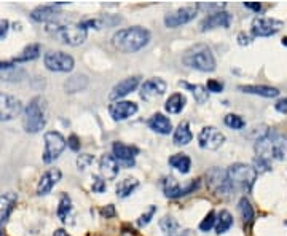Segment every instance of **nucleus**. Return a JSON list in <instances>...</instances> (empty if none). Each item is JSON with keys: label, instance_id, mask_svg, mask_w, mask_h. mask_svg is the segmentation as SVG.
<instances>
[{"label": "nucleus", "instance_id": "nucleus-21", "mask_svg": "<svg viewBox=\"0 0 287 236\" xmlns=\"http://www.w3.org/2000/svg\"><path fill=\"white\" fill-rule=\"evenodd\" d=\"M99 169H101V174H102V177H104V180L106 179L114 180V179H117L118 172H120V165L112 153H104L99 160Z\"/></svg>", "mask_w": 287, "mask_h": 236}, {"label": "nucleus", "instance_id": "nucleus-43", "mask_svg": "<svg viewBox=\"0 0 287 236\" xmlns=\"http://www.w3.org/2000/svg\"><path fill=\"white\" fill-rule=\"evenodd\" d=\"M155 212H157V206H150L149 211H147L146 214H142L140 217L137 219V225H139V227H146V225H149L150 220L153 219V215H155Z\"/></svg>", "mask_w": 287, "mask_h": 236}, {"label": "nucleus", "instance_id": "nucleus-25", "mask_svg": "<svg viewBox=\"0 0 287 236\" xmlns=\"http://www.w3.org/2000/svg\"><path fill=\"white\" fill-rule=\"evenodd\" d=\"M147 125L152 131H155L158 132V134H163V136H166L169 134V132L172 131V123L168 117H165L163 114H153L149 121H147Z\"/></svg>", "mask_w": 287, "mask_h": 236}, {"label": "nucleus", "instance_id": "nucleus-34", "mask_svg": "<svg viewBox=\"0 0 287 236\" xmlns=\"http://www.w3.org/2000/svg\"><path fill=\"white\" fill-rule=\"evenodd\" d=\"M180 86L190 89L192 95H193V98L197 99L198 104H204V102H206L208 98H209L208 89L204 88V86H201V85H190V83H187V81H180Z\"/></svg>", "mask_w": 287, "mask_h": 236}, {"label": "nucleus", "instance_id": "nucleus-27", "mask_svg": "<svg viewBox=\"0 0 287 236\" xmlns=\"http://www.w3.org/2000/svg\"><path fill=\"white\" fill-rule=\"evenodd\" d=\"M185 104H187L185 96L182 93H174L165 102V110L169 112V114H180V112L185 109Z\"/></svg>", "mask_w": 287, "mask_h": 236}, {"label": "nucleus", "instance_id": "nucleus-28", "mask_svg": "<svg viewBox=\"0 0 287 236\" xmlns=\"http://www.w3.org/2000/svg\"><path fill=\"white\" fill-rule=\"evenodd\" d=\"M169 165L180 174H188L192 169V160L185 153H176V155L169 157Z\"/></svg>", "mask_w": 287, "mask_h": 236}, {"label": "nucleus", "instance_id": "nucleus-36", "mask_svg": "<svg viewBox=\"0 0 287 236\" xmlns=\"http://www.w3.org/2000/svg\"><path fill=\"white\" fill-rule=\"evenodd\" d=\"M238 208H240V212L243 215L244 223H251L254 220V217H255V212H254V208H252L251 201L246 197H243L240 200V203H238Z\"/></svg>", "mask_w": 287, "mask_h": 236}, {"label": "nucleus", "instance_id": "nucleus-55", "mask_svg": "<svg viewBox=\"0 0 287 236\" xmlns=\"http://www.w3.org/2000/svg\"><path fill=\"white\" fill-rule=\"evenodd\" d=\"M281 43H282L284 46H287V37H284V38H282V42H281Z\"/></svg>", "mask_w": 287, "mask_h": 236}, {"label": "nucleus", "instance_id": "nucleus-45", "mask_svg": "<svg viewBox=\"0 0 287 236\" xmlns=\"http://www.w3.org/2000/svg\"><path fill=\"white\" fill-rule=\"evenodd\" d=\"M206 89L211 91V93H222V91H223V83H222V81H219V80L211 78V80H208Z\"/></svg>", "mask_w": 287, "mask_h": 236}, {"label": "nucleus", "instance_id": "nucleus-24", "mask_svg": "<svg viewBox=\"0 0 287 236\" xmlns=\"http://www.w3.org/2000/svg\"><path fill=\"white\" fill-rule=\"evenodd\" d=\"M16 201H18V195L15 192H7L4 195H0V223L7 222L10 214L13 212L16 206Z\"/></svg>", "mask_w": 287, "mask_h": 236}, {"label": "nucleus", "instance_id": "nucleus-13", "mask_svg": "<svg viewBox=\"0 0 287 236\" xmlns=\"http://www.w3.org/2000/svg\"><path fill=\"white\" fill-rule=\"evenodd\" d=\"M198 187H200V180H193L185 187H180V183L174 177H166L165 182H163V190H165V195L168 198H172V200L185 197V195H188V193H193L195 190H198Z\"/></svg>", "mask_w": 287, "mask_h": 236}, {"label": "nucleus", "instance_id": "nucleus-9", "mask_svg": "<svg viewBox=\"0 0 287 236\" xmlns=\"http://www.w3.org/2000/svg\"><path fill=\"white\" fill-rule=\"evenodd\" d=\"M43 64L51 72H70L74 69V58L63 51H50L43 58Z\"/></svg>", "mask_w": 287, "mask_h": 236}, {"label": "nucleus", "instance_id": "nucleus-16", "mask_svg": "<svg viewBox=\"0 0 287 236\" xmlns=\"http://www.w3.org/2000/svg\"><path fill=\"white\" fill-rule=\"evenodd\" d=\"M137 104L132 101H115L114 104H110L109 107V114L115 121H123L128 120L129 117H132L134 114H137Z\"/></svg>", "mask_w": 287, "mask_h": 236}, {"label": "nucleus", "instance_id": "nucleus-15", "mask_svg": "<svg viewBox=\"0 0 287 236\" xmlns=\"http://www.w3.org/2000/svg\"><path fill=\"white\" fill-rule=\"evenodd\" d=\"M168 89V83L163 78H149L142 83L140 86V98L144 101H150L165 95V91Z\"/></svg>", "mask_w": 287, "mask_h": 236}, {"label": "nucleus", "instance_id": "nucleus-54", "mask_svg": "<svg viewBox=\"0 0 287 236\" xmlns=\"http://www.w3.org/2000/svg\"><path fill=\"white\" fill-rule=\"evenodd\" d=\"M179 236H197V234H195L193 230H183V231L179 233Z\"/></svg>", "mask_w": 287, "mask_h": 236}, {"label": "nucleus", "instance_id": "nucleus-20", "mask_svg": "<svg viewBox=\"0 0 287 236\" xmlns=\"http://www.w3.org/2000/svg\"><path fill=\"white\" fill-rule=\"evenodd\" d=\"M139 83H140V77H128L125 80H121L120 83H117L114 88H112L109 98L112 101H118L121 98H125L129 93H132V91L139 86Z\"/></svg>", "mask_w": 287, "mask_h": 236}, {"label": "nucleus", "instance_id": "nucleus-6", "mask_svg": "<svg viewBox=\"0 0 287 236\" xmlns=\"http://www.w3.org/2000/svg\"><path fill=\"white\" fill-rule=\"evenodd\" d=\"M227 172L234 188H241L246 192H251L255 180H257V172H255L254 166L246 165V163H234Z\"/></svg>", "mask_w": 287, "mask_h": 236}, {"label": "nucleus", "instance_id": "nucleus-41", "mask_svg": "<svg viewBox=\"0 0 287 236\" xmlns=\"http://www.w3.org/2000/svg\"><path fill=\"white\" fill-rule=\"evenodd\" d=\"M94 161V157L89 155V153H81V155L77 157V168L78 171H85L86 168H89L91 165H93Z\"/></svg>", "mask_w": 287, "mask_h": 236}, {"label": "nucleus", "instance_id": "nucleus-2", "mask_svg": "<svg viewBox=\"0 0 287 236\" xmlns=\"http://www.w3.org/2000/svg\"><path fill=\"white\" fill-rule=\"evenodd\" d=\"M255 152L257 157L266 158V160H278L285 161L287 160V134L270 129L268 134L263 139L255 142Z\"/></svg>", "mask_w": 287, "mask_h": 236}, {"label": "nucleus", "instance_id": "nucleus-56", "mask_svg": "<svg viewBox=\"0 0 287 236\" xmlns=\"http://www.w3.org/2000/svg\"><path fill=\"white\" fill-rule=\"evenodd\" d=\"M0 236H2V231H0Z\"/></svg>", "mask_w": 287, "mask_h": 236}, {"label": "nucleus", "instance_id": "nucleus-22", "mask_svg": "<svg viewBox=\"0 0 287 236\" xmlns=\"http://www.w3.org/2000/svg\"><path fill=\"white\" fill-rule=\"evenodd\" d=\"M59 15H63V13H61V10L56 5H42V7H37L32 10L30 18L37 23H51V21H55Z\"/></svg>", "mask_w": 287, "mask_h": 236}, {"label": "nucleus", "instance_id": "nucleus-30", "mask_svg": "<svg viewBox=\"0 0 287 236\" xmlns=\"http://www.w3.org/2000/svg\"><path fill=\"white\" fill-rule=\"evenodd\" d=\"M40 51H42V46L38 43H30L13 59V63H29V61H34L40 56Z\"/></svg>", "mask_w": 287, "mask_h": 236}, {"label": "nucleus", "instance_id": "nucleus-37", "mask_svg": "<svg viewBox=\"0 0 287 236\" xmlns=\"http://www.w3.org/2000/svg\"><path fill=\"white\" fill-rule=\"evenodd\" d=\"M227 7V4L225 2H200L197 4V10H200V12H204L208 15H214V13H219V12H223V8Z\"/></svg>", "mask_w": 287, "mask_h": 236}, {"label": "nucleus", "instance_id": "nucleus-51", "mask_svg": "<svg viewBox=\"0 0 287 236\" xmlns=\"http://www.w3.org/2000/svg\"><path fill=\"white\" fill-rule=\"evenodd\" d=\"M244 7L252 10V12H255V13H259L260 10H262V5L259 2H244Z\"/></svg>", "mask_w": 287, "mask_h": 236}, {"label": "nucleus", "instance_id": "nucleus-57", "mask_svg": "<svg viewBox=\"0 0 287 236\" xmlns=\"http://www.w3.org/2000/svg\"><path fill=\"white\" fill-rule=\"evenodd\" d=\"M285 225H287V220H285Z\"/></svg>", "mask_w": 287, "mask_h": 236}, {"label": "nucleus", "instance_id": "nucleus-46", "mask_svg": "<svg viewBox=\"0 0 287 236\" xmlns=\"http://www.w3.org/2000/svg\"><path fill=\"white\" fill-rule=\"evenodd\" d=\"M67 147H69L70 150H74V152H78V150H80V139H78L75 134L69 136V139H67Z\"/></svg>", "mask_w": 287, "mask_h": 236}, {"label": "nucleus", "instance_id": "nucleus-19", "mask_svg": "<svg viewBox=\"0 0 287 236\" xmlns=\"http://www.w3.org/2000/svg\"><path fill=\"white\" fill-rule=\"evenodd\" d=\"M112 150H114L112 155L117 158V161L123 163V165H126V166H134V158L139 153V150L136 147L126 146V144H123V142H114Z\"/></svg>", "mask_w": 287, "mask_h": 236}, {"label": "nucleus", "instance_id": "nucleus-50", "mask_svg": "<svg viewBox=\"0 0 287 236\" xmlns=\"http://www.w3.org/2000/svg\"><path fill=\"white\" fill-rule=\"evenodd\" d=\"M102 215H104L106 219L114 217V215H115V206H114V204H107V206L102 209Z\"/></svg>", "mask_w": 287, "mask_h": 236}, {"label": "nucleus", "instance_id": "nucleus-17", "mask_svg": "<svg viewBox=\"0 0 287 236\" xmlns=\"http://www.w3.org/2000/svg\"><path fill=\"white\" fill-rule=\"evenodd\" d=\"M61 177H63V172H61V169H58V168H51L46 172H43L38 183H37V195L38 197H45V195H48L51 190L55 188L56 183L61 180Z\"/></svg>", "mask_w": 287, "mask_h": 236}, {"label": "nucleus", "instance_id": "nucleus-40", "mask_svg": "<svg viewBox=\"0 0 287 236\" xmlns=\"http://www.w3.org/2000/svg\"><path fill=\"white\" fill-rule=\"evenodd\" d=\"M252 166H254V169H255V172H257V174H263V172L271 171V163H270V160L262 158V157H255Z\"/></svg>", "mask_w": 287, "mask_h": 236}, {"label": "nucleus", "instance_id": "nucleus-52", "mask_svg": "<svg viewBox=\"0 0 287 236\" xmlns=\"http://www.w3.org/2000/svg\"><path fill=\"white\" fill-rule=\"evenodd\" d=\"M13 61H0V70H5V69H12L13 67Z\"/></svg>", "mask_w": 287, "mask_h": 236}, {"label": "nucleus", "instance_id": "nucleus-18", "mask_svg": "<svg viewBox=\"0 0 287 236\" xmlns=\"http://www.w3.org/2000/svg\"><path fill=\"white\" fill-rule=\"evenodd\" d=\"M233 21V16L227 12H219V13H214V15H209L206 16L201 21L200 24V29L203 32H206V30H211V29H217V27H230Z\"/></svg>", "mask_w": 287, "mask_h": 236}, {"label": "nucleus", "instance_id": "nucleus-39", "mask_svg": "<svg viewBox=\"0 0 287 236\" xmlns=\"http://www.w3.org/2000/svg\"><path fill=\"white\" fill-rule=\"evenodd\" d=\"M268 131H270V128L268 126H265V125H260V126H254L249 132H246V137L248 139H252V140H260V139H263L266 134H268Z\"/></svg>", "mask_w": 287, "mask_h": 236}, {"label": "nucleus", "instance_id": "nucleus-26", "mask_svg": "<svg viewBox=\"0 0 287 236\" xmlns=\"http://www.w3.org/2000/svg\"><path fill=\"white\" fill-rule=\"evenodd\" d=\"M193 139V134L190 131V126L187 121H182L180 125L174 129V136H172V142L176 144V146H187L190 144Z\"/></svg>", "mask_w": 287, "mask_h": 236}, {"label": "nucleus", "instance_id": "nucleus-5", "mask_svg": "<svg viewBox=\"0 0 287 236\" xmlns=\"http://www.w3.org/2000/svg\"><path fill=\"white\" fill-rule=\"evenodd\" d=\"M206 185L215 197H220V198H228L234 192V185L228 177V172L220 168H212L208 171Z\"/></svg>", "mask_w": 287, "mask_h": 236}, {"label": "nucleus", "instance_id": "nucleus-29", "mask_svg": "<svg viewBox=\"0 0 287 236\" xmlns=\"http://www.w3.org/2000/svg\"><path fill=\"white\" fill-rule=\"evenodd\" d=\"M139 187V180L134 177H126L117 183L115 192H117V197L118 198H128L129 195L134 192Z\"/></svg>", "mask_w": 287, "mask_h": 236}, {"label": "nucleus", "instance_id": "nucleus-11", "mask_svg": "<svg viewBox=\"0 0 287 236\" xmlns=\"http://www.w3.org/2000/svg\"><path fill=\"white\" fill-rule=\"evenodd\" d=\"M225 144V134L214 126H204L198 134V146L204 150H217Z\"/></svg>", "mask_w": 287, "mask_h": 236}, {"label": "nucleus", "instance_id": "nucleus-8", "mask_svg": "<svg viewBox=\"0 0 287 236\" xmlns=\"http://www.w3.org/2000/svg\"><path fill=\"white\" fill-rule=\"evenodd\" d=\"M45 152H43V161L45 163H53L61 157V153L64 152L67 140L64 136L58 131H48L45 132Z\"/></svg>", "mask_w": 287, "mask_h": 236}, {"label": "nucleus", "instance_id": "nucleus-49", "mask_svg": "<svg viewBox=\"0 0 287 236\" xmlns=\"http://www.w3.org/2000/svg\"><path fill=\"white\" fill-rule=\"evenodd\" d=\"M8 29H10V23L7 21V19H2V21H0V40L7 37Z\"/></svg>", "mask_w": 287, "mask_h": 236}, {"label": "nucleus", "instance_id": "nucleus-14", "mask_svg": "<svg viewBox=\"0 0 287 236\" xmlns=\"http://www.w3.org/2000/svg\"><path fill=\"white\" fill-rule=\"evenodd\" d=\"M198 10L193 8V7H183V8H179L176 12H172L169 15L165 16V24L166 27H179L182 24H187L190 21H193L195 16H197Z\"/></svg>", "mask_w": 287, "mask_h": 236}, {"label": "nucleus", "instance_id": "nucleus-38", "mask_svg": "<svg viewBox=\"0 0 287 236\" xmlns=\"http://www.w3.org/2000/svg\"><path fill=\"white\" fill-rule=\"evenodd\" d=\"M223 123L231 129H243L246 126V121L243 120V117H240L236 114H228L223 118Z\"/></svg>", "mask_w": 287, "mask_h": 236}, {"label": "nucleus", "instance_id": "nucleus-53", "mask_svg": "<svg viewBox=\"0 0 287 236\" xmlns=\"http://www.w3.org/2000/svg\"><path fill=\"white\" fill-rule=\"evenodd\" d=\"M53 236H70V234L66 230H63V228H58V230H55Z\"/></svg>", "mask_w": 287, "mask_h": 236}, {"label": "nucleus", "instance_id": "nucleus-33", "mask_svg": "<svg viewBox=\"0 0 287 236\" xmlns=\"http://www.w3.org/2000/svg\"><path fill=\"white\" fill-rule=\"evenodd\" d=\"M233 225V217L228 211H220V214L217 215V220H215V231L219 234L227 233Z\"/></svg>", "mask_w": 287, "mask_h": 236}, {"label": "nucleus", "instance_id": "nucleus-7", "mask_svg": "<svg viewBox=\"0 0 287 236\" xmlns=\"http://www.w3.org/2000/svg\"><path fill=\"white\" fill-rule=\"evenodd\" d=\"M53 34L63 43L72 46H78L81 43H85V40L88 37L86 29H83L80 24H64V26L56 24Z\"/></svg>", "mask_w": 287, "mask_h": 236}, {"label": "nucleus", "instance_id": "nucleus-48", "mask_svg": "<svg viewBox=\"0 0 287 236\" xmlns=\"http://www.w3.org/2000/svg\"><path fill=\"white\" fill-rule=\"evenodd\" d=\"M274 109L278 112H281V114H287V98H282V99H279L278 102H276Z\"/></svg>", "mask_w": 287, "mask_h": 236}, {"label": "nucleus", "instance_id": "nucleus-47", "mask_svg": "<svg viewBox=\"0 0 287 236\" xmlns=\"http://www.w3.org/2000/svg\"><path fill=\"white\" fill-rule=\"evenodd\" d=\"M238 43L241 46H248V45L252 43V37L249 34H246V32H240L238 34Z\"/></svg>", "mask_w": 287, "mask_h": 236}, {"label": "nucleus", "instance_id": "nucleus-32", "mask_svg": "<svg viewBox=\"0 0 287 236\" xmlns=\"http://www.w3.org/2000/svg\"><path fill=\"white\" fill-rule=\"evenodd\" d=\"M160 228L165 233V236H179L180 233L179 222L174 217H171V215H165V217L160 220Z\"/></svg>", "mask_w": 287, "mask_h": 236}, {"label": "nucleus", "instance_id": "nucleus-4", "mask_svg": "<svg viewBox=\"0 0 287 236\" xmlns=\"http://www.w3.org/2000/svg\"><path fill=\"white\" fill-rule=\"evenodd\" d=\"M182 63L190 69H197L200 72H214L215 58L208 45L198 43L185 51L182 56Z\"/></svg>", "mask_w": 287, "mask_h": 236}, {"label": "nucleus", "instance_id": "nucleus-23", "mask_svg": "<svg viewBox=\"0 0 287 236\" xmlns=\"http://www.w3.org/2000/svg\"><path fill=\"white\" fill-rule=\"evenodd\" d=\"M238 89L246 95H255L262 98H276L279 96V89L274 86H266V85H240Z\"/></svg>", "mask_w": 287, "mask_h": 236}, {"label": "nucleus", "instance_id": "nucleus-31", "mask_svg": "<svg viewBox=\"0 0 287 236\" xmlns=\"http://www.w3.org/2000/svg\"><path fill=\"white\" fill-rule=\"evenodd\" d=\"M58 217L63 223H67V220L70 219V214H72V200L67 193L61 195V200H59V206H58Z\"/></svg>", "mask_w": 287, "mask_h": 236}, {"label": "nucleus", "instance_id": "nucleus-44", "mask_svg": "<svg viewBox=\"0 0 287 236\" xmlns=\"http://www.w3.org/2000/svg\"><path fill=\"white\" fill-rule=\"evenodd\" d=\"M91 190L94 193H104L107 190V185H106V180L99 177V176H93V183H91Z\"/></svg>", "mask_w": 287, "mask_h": 236}, {"label": "nucleus", "instance_id": "nucleus-10", "mask_svg": "<svg viewBox=\"0 0 287 236\" xmlns=\"http://www.w3.org/2000/svg\"><path fill=\"white\" fill-rule=\"evenodd\" d=\"M284 27V23L274 18H265V16H257L252 21V34L255 37H271L278 34L279 30Z\"/></svg>", "mask_w": 287, "mask_h": 236}, {"label": "nucleus", "instance_id": "nucleus-42", "mask_svg": "<svg viewBox=\"0 0 287 236\" xmlns=\"http://www.w3.org/2000/svg\"><path fill=\"white\" fill-rule=\"evenodd\" d=\"M215 220H217V219H215V212H214V211H209L206 217H204L203 222L200 223V230H201V231H209V230L214 227V225H215Z\"/></svg>", "mask_w": 287, "mask_h": 236}, {"label": "nucleus", "instance_id": "nucleus-12", "mask_svg": "<svg viewBox=\"0 0 287 236\" xmlns=\"http://www.w3.org/2000/svg\"><path fill=\"white\" fill-rule=\"evenodd\" d=\"M23 112V104L16 96L0 93V121H10Z\"/></svg>", "mask_w": 287, "mask_h": 236}, {"label": "nucleus", "instance_id": "nucleus-3", "mask_svg": "<svg viewBox=\"0 0 287 236\" xmlns=\"http://www.w3.org/2000/svg\"><path fill=\"white\" fill-rule=\"evenodd\" d=\"M46 125V101L42 96H35L24 109L23 128L26 132H38Z\"/></svg>", "mask_w": 287, "mask_h": 236}, {"label": "nucleus", "instance_id": "nucleus-1", "mask_svg": "<svg viewBox=\"0 0 287 236\" xmlns=\"http://www.w3.org/2000/svg\"><path fill=\"white\" fill-rule=\"evenodd\" d=\"M115 48H118L123 53H136V51L147 46L150 42V32L147 29L134 26L120 29L118 32L112 37Z\"/></svg>", "mask_w": 287, "mask_h": 236}, {"label": "nucleus", "instance_id": "nucleus-35", "mask_svg": "<svg viewBox=\"0 0 287 236\" xmlns=\"http://www.w3.org/2000/svg\"><path fill=\"white\" fill-rule=\"evenodd\" d=\"M88 86V78L85 75H74L66 81V89L69 93H77Z\"/></svg>", "mask_w": 287, "mask_h": 236}]
</instances>
